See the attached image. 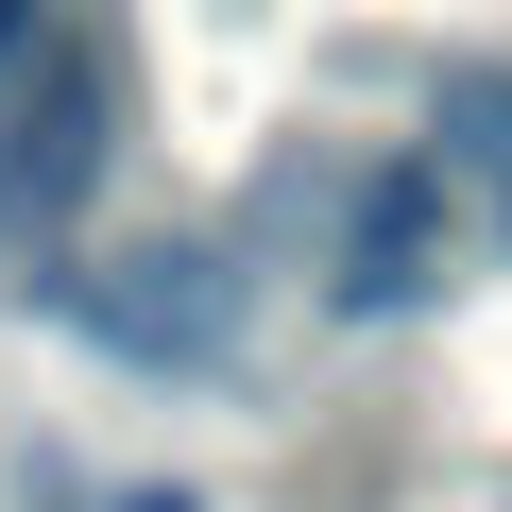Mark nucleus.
Masks as SVG:
<instances>
[{
    "label": "nucleus",
    "mask_w": 512,
    "mask_h": 512,
    "mask_svg": "<svg viewBox=\"0 0 512 512\" xmlns=\"http://www.w3.org/2000/svg\"><path fill=\"white\" fill-rule=\"evenodd\" d=\"M103 154H120V35L52 18L0 69V239H69L103 205Z\"/></svg>",
    "instance_id": "obj_1"
},
{
    "label": "nucleus",
    "mask_w": 512,
    "mask_h": 512,
    "mask_svg": "<svg viewBox=\"0 0 512 512\" xmlns=\"http://www.w3.org/2000/svg\"><path fill=\"white\" fill-rule=\"evenodd\" d=\"M52 325H86L137 376H222L239 359V274H222V239H120L86 274H52Z\"/></svg>",
    "instance_id": "obj_2"
},
{
    "label": "nucleus",
    "mask_w": 512,
    "mask_h": 512,
    "mask_svg": "<svg viewBox=\"0 0 512 512\" xmlns=\"http://www.w3.org/2000/svg\"><path fill=\"white\" fill-rule=\"evenodd\" d=\"M427 291H444V188L427 171H376L359 222H342V308L376 325V308H427Z\"/></svg>",
    "instance_id": "obj_3"
},
{
    "label": "nucleus",
    "mask_w": 512,
    "mask_h": 512,
    "mask_svg": "<svg viewBox=\"0 0 512 512\" xmlns=\"http://www.w3.org/2000/svg\"><path fill=\"white\" fill-rule=\"evenodd\" d=\"M103 512H205V495H188V478H120Z\"/></svg>",
    "instance_id": "obj_4"
},
{
    "label": "nucleus",
    "mask_w": 512,
    "mask_h": 512,
    "mask_svg": "<svg viewBox=\"0 0 512 512\" xmlns=\"http://www.w3.org/2000/svg\"><path fill=\"white\" fill-rule=\"evenodd\" d=\"M35 35H52V18H18V0H0V69H18V52H35Z\"/></svg>",
    "instance_id": "obj_5"
}]
</instances>
